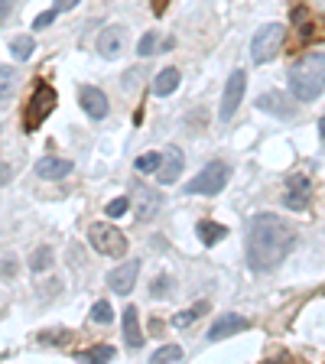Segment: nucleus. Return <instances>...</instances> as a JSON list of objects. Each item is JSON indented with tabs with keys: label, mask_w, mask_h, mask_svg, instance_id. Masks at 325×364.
Returning <instances> with one entry per match:
<instances>
[{
	"label": "nucleus",
	"mask_w": 325,
	"mask_h": 364,
	"mask_svg": "<svg viewBox=\"0 0 325 364\" xmlns=\"http://www.w3.org/2000/svg\"><path fill=\"white\" fill-rule=\"evenodd\" d=\"M296 247V228L287 224L280 215H254L247 221V238H244V254L254 273H270L287 261V254Z\"/></svg>",
	"instance_id": "nucleus-1"
},
{
	"label": "nucleus",
	"mask_w": 325,
	"mask_h": 364,
	"mask_svg": "<svg viewBox=\"0 0 325 364\" xmlns=\"http://www.w3.org/2000/svg\"><path fill=\"white\" fill-rule=\"evenodd\" d=\"M325 88V59L322 52H306L296 66L289 68V92L303 104L319 101Z\"/></svg>",
	"instance_id": "nucleus-2"
},
{
	"label": "nucleus",
	"mask_w": 325,
	"mask_h": 364,
	"mask_svg": "<svg viewBox=\"0 0 325 364\" xmlns=\"http://www.w3.org/2000/svg\"><path fill=\"white\" fill-rule=\"evenodd\" d=\"M56 104H59V94H56V88H52V85H46V82L33 85V94H29L27 108H23V131L36 133L39 127H43V121H46L49 114L56 111Z\"/></svg>",
	"instance_id": "nucleus-3"
},
{
	"label": "nucleus",
	"mask_w": 325,
	"mask_h": 364,
	"mask_svg": "<svg viewBox=\"0 0 325 364\" xmlns=\"http://www.w3.org/2000/svg\"><path fill=\"white\" fill-rule=\"evenodd\" d=\"M283 43H287V27L283 23H263L251 39V59L257 66L260 62H273L283 52Z\"/></svg>",
	"instance_id": "nucleus-4"
},
{
	"label": "nucleus",
	"mask_w": 325,
	"mask_h": 364,
	"mask_svg": "<svg viewBox=\"0 0 325 364\" xmlns=\"http://www.w3.org/2000/svg\"><path fill=\"white\" fill-rule=\"evenodd\" d=\"M228 176H231L228 163H222V159H212L208 166L198 169V176L186 182V192H189V196H218V192L228 186Z\"/></svg>",
	"instance_id": "nucleus-5"
},
{
	"label": "nucleus",
	"mask_w": 325,
	"mask_h": 364,
	"mask_svg": "<svg viewBox=\"0 0 325 364\" xmlns=\"http://www.w3.org/2000/svg\"><path fill=\"white\" fill-rule=\"evenodd\" d=\"M88 241L98 254L104 257H124L127 254V234L117 228V224H104V221H94L88 228Z\"/></svg>",
	"instance_id": "nucleus-6"
},
{
	"label": "nucleus",
	"mask_w": 325,
	"mask_h": 364,
	"mask_svg": "<svg viewBox=\"0 0 325 364\" xmlns=\"http://www.w3.org/2000/svg\"><path fill=\"white\" fill-rule=\"evenodd\" d=\"M293 29H296V39L287 43V52H296V49L309 46L312 36L322 39V27L316 23V17H312V10H309L306 3H296V7H293Z\"/></svg>",
	"instance_id": "nucleus-7"
},
{
	"label": "nucleus",
	"mask_w": 325,
	"mask_h": 364,
	"mask_svg": "<svg viewBox=\"0 0 325 364\" xmlns=\"http://www.w3.org/2000/svg\"><path fill=\"white\" fill-rule=\"evenodd\" d=\"M244 88H247V72H244V68H234V72L228 75V85H224V94H222V108H218V117H222V121H231L234 111L241 108Z\"/></svg>",
	"instance_id": "nucleus-8"
},
{
	"label": "nucleus",
	"mask_w": 325,
	"mask_h": 364,
	"mask_svg": "<svg viewBox=\"0 0 325 364\" xmlns=\"http://www.w3.org/2000/svg\"><path fill=\"white\" fill-rule=\"evenodd\" d=\"M137 277H140V261L130 257V261H124L121 267H114V270L108 273V286H111V293H117V296H130V290L137 286Z\"/></svg>",
	"instance_id": "nucleus-9"
},
{
	"label": "nucleus",
	"mask_w": 325,
	"mask_h": 364,
	"mask_svg": "<svg viewBox=\"0 0 325 364\" xmlns=\"http://www.w3.org/2000/svg\"><path fill=\"white\" fill-rule=\"evenodd\" d=\"M78 104H82V111L92 117V121H104L108 111H111V104L104 98L101 88H94V85H78Z\"/></svg>",
	"instance_id": "nucleus-10"
},
{
	"label": "nucleus",
	"mask_w": 325,
	"mask_h": 364,
	"mask_svg": "<svg viewBox=\"0 0 325 364\" xmlns=\"http://www.w3.org/2000/svg\"><path fill=\"white\" fill-rule=\"evenodd\" d=\"M309 202H312V179L309 176H289L287 179V205L293 212H306Z\"/></svg>",
	"instance_id": "nucleus-11"
},
{
	"label": "nucleus",
	"mask_w": 325,
	"mask_h": 364,
	"mask_svg": "<svg viewBox=\"0 0 325 364\" xmlns=\"http://www.w3.org/2000/svg\"><path fill=\"white\" fill-rule=\"evenodd\" d=\"M127 27H104L101 36H98V52H101L104 59H117L127 49Z\"/></svg>",
	"instance_id": "nucleus-12"
},
{
	"label": "nucleus",
	"mask_w": 325,
	"mask_h": 364,
	"mask_svg": "<svg viewBox=\"0 0 325 364\" xmlns=\"http://www.w3.org/2000/svg\"><path fill=\"white\" fill-rule=\"evenodd\" d=\"M182 153H179V147H166L163 150V163L157 166V182L159 186H173L179 176H182Z\"/></svg>",
	"instance_id": "nucleus-13"
},
{
	"label": "nucleus",
	"mask_w": 325,
	"mask_h": 364,
	"mask_svg": "<svg viewBox=\"0 0 325 364\" xmlns=\"http://www.w3.org/2000/svg\"><path fill=\"white\" fill-rule=\"evenodd\" d=\"M130 205H133L140 221H150V218H157L159 205H163V196H157V192L147 186H133V202H130Z\"/></svg>",
	"instance_id": "nucleus-14"
},
{
	"label": "nucleus",
	"mask_w": 325,
	"mask_h": 364,
	"mask_svg": "<svg viewBox=\"0 0 325 364\" xmlns=\"http://www.w3.org/2000/svg\"><path fill=\"white\" fill-rule=\"evenodd\" d=\"M247 328H251V322H247V319L228 312V316H222L212 328H208V342H222V338L238 335V332H247Z\"/></svg>",
	"instance_id": "nucleus-15"
},
{
	"label": "nucleus",
	"mask_w": 325,
	"mask_h": 364,
	"mask_svg": "<svg viewBox=\"0 0 325 364\" xmlns=\"http://www.w3.org/2000/svg\"><path fill=\"white\" fill-rule=\"evenodd\" d=\"M124 342H127V348H143V342H147V335H143V328H140V312L137 306H127L124 309Z\"/></svg>",
	"instance_id": "nucleus-16"
},
{
	"label": "nucleus",
	"mask_w": 325,
	"mask_h": 364,
	"mask_svg": "<svg viewBox=\"0 0 325 364\" xmlns=\"http://www.w3.org/2000/svg\"><path fill=\"white\" fill-rule=\"evenodd\" d=\"M75 169L72 159H59V156H46L36 163V176L39 179H65Z\"/></svg>",
	"instance_id": "nucleus-17"
},
{
	"label": "nucleus",
	"mask_w": 325,
	"mask_h": 364,
	"mask_svg": "<svg viewBox=\"0 0 325 364\" xmlns=\"http://www.w3.org/2000/svg\"><path fill=\"white\" fill-rule=\"evenodd\" d=\"M195 231H198V241H202L205 247H215L218 241L228 238V228L218 224V221H198V224H195Z\"/></svg>",
	"instance_id": "nucleus-18"
},
{
	"label": "nucleus",
	"mask_w": 325,
	"mask_h": 364,
	"mask_svg": "<svg viewBox=\"0 0 325 364\" xmlns=\"http://www.w3.org/2000/svg\"><path fill=\"white\" fill-rule=\"evenodd\" d=\"M179 88V68H163V72L153 78V94L157 98H166Z\"/></svg>",
	"instance_id": "nucleus-19"
},
{
	"label": "nucleus",
	"mask_w": 325,
	"mask_h": 364,
	"mask_svg": "<svg viewBox=\"0 0 325 364\" xmlns=\"http://www.w3.org/2000/svg\"><path fill=\"white\" fill-rule=\"evenodd\" d=\"M208 309H212V306H208L205 299H198L192 309H186V312H176V316H173V326H176V328H189L192 322H198V319H202Z\"/></svg>",
	"instance_id": "nucleus-20"
},
{
	"label": "nucleus",
	"mask_w": 325,
	"mask_h": 364,
	"mask_svg": "<svg viewBox=\"0 0 325 364\" xmlns=\"http://www.w3.org/2000/svg\"><path fill=\"white\" fill-rule=\"evenodd\" d=\"M10 52H13L17 62H27V59H33V52H36V39L33 36H13L10 39Z\"/></svg>",
	"instance_id": "nucleus-21"
},
{
	"label": "nucleus",
	"mask_w": 325,
	"mask_h": 364,
	"mask_svg": "<svg viewBox=\"0 0 325 364\" xmlns=\"http://www.w3.org/2000/svg\"><path fill=\"white\" fill-rule=\"evenodd\" d=\"M257 111H270V114H277V117H293V108H283V104H280V94H260L257 98Z\"/></svg>",
	"instance_id": "nucleus-22"
},
{
	"label": "nucleus",
	"mask_w": 325,
	"mask_h": 364,
	"mask_svg": "<svg viewBox=\"0 0 325 364\" xmlns=\"http://www.w3.org/2000/svg\"><path fill=\"white\" fill-rule=\"evenodd\" d=\"M117 358V351H114V345H92L85 348V351H78V361H114Z\"/></svg>",
	"instance_id": "nucleus-23"
},
{
	"label": "nucleus",
	"mask_w": 325,
	"mask_h": 364,
	"mask_svg": "<svg viewBox=\"0 0 325 364\" xmlns=\"http://www.w3.org/2000/svg\"><path fill=\"white\" fill-rule=\"evenodd\" d=\"M159 43H163V36L150 29V33H143V36H140L137 52H140V56H143V59H147V56H157V52H159Z\"/></svg>",
	"instance_id": "nucleus-24"
},
{
	"label": "nucleus",
	"mask_w": 325,
	"mask_h": 364,
	"mask_svg": "<svg viewBox=\"0 0 325 364\" xmlns=\"http://www.w3.org/2000/svg\"><path fill=\"white\" fill-rule=\"evenodd\" d=\"M182 348L179 345H163V348H157V351H153V358H150V361H157V364H176V361H182Z\"/></svg>",
	"instance_id": "nucleus-25"
},
{
	"label": "nucleus",
	"mask_w": 325,
	"mask_h": 364,
	"mask_svg": "<svg viewBox=\"0 0 325 364\" xmlns=\"http://www.w3.org/2000/svg\"><path fill=\"white\" fill-rule=\"evenodd\" d=\"M13 88H17V72L10 66H0V101H7Z\"/></svg>",
	"instance_id": "nucleus-26"
},
{
	"label": "nucleus",
	"mask_w": 325,
	"mask_h": 364,
	"mask_svg": "<svg viewBox=\"0 0 325 364\" xmlns=\"http://www.w3.org/2000/svg\"><path fill=\"white\" fill-rule=\"evenodd\" d=\"M159 163H163V153L153 150V153H143V156L133 159V169H137V173H157Z\"/></svg>",
	"instance_id": "nucleus-27"
},
{
	"label": "nucleus",
	"mask_w": 325,
	"mask_h": 364,
	"mask_svg": "<svg viewBox=\"0 0 325 364\" xmlns=\"http://www.w3.org/2000/svg\"><path fill=\"white\" fill-rule=\"evenodd\" d=\"M46 267H52V247H36L33 251V257H29V270H46Z\"/></svg>",
	"instance_id": "nucleus-28"
},
{
	"label": "nucleus",
	"mask_w": 325,
	"mask_h": 364,
	"mask_svg": "<svg viewBox=\"0 0 325 364\" xmlns=\"http://www.w3.org/2000/svg\"><path fill=\"white\" fill-rule=\"evenodd\" d=\"M114 319V309H111V303L108 299H98L92 306V322H98V326H108Z\"/></svg>",
	"instance_id": "nucleus-29"
},
{
	"label": "nucleus",
	"mask_w": 325,
	"mask_h": 364,
	"mask_svg": "<svg viewBox=\"0 0 325 364\" xmlns=\"http://www.w3.org/2000/svg\"><path fill=\"white\" fill-rule=\"evenodd\" d=\"M130 212V198L121 196V198H114V202H108V218H121Z\"/></svg>",
	"instance_id": "nucleus-30"
},
{
	"label": "nucleus",
	"mask_w": 325,
	"mask_h": 364,
	"mask_svg": "<svg viewBox=\"0 0 325 364\" xmlns=\"http://www.w3.org/2000/svg\"><path fill=\"white\" fill-rule=\"evenodd\" d=\"M56 17H59L56 10H46V13H39V17L33 20V29H49L52 23H56Z\"/></svg>",
	"instance_id": "nucleus-31"
},
{
	"label": "nucleus",
	"mask_w": 325,
	"mask_h": 364,
	"mask_svg": "<svg viewBox=\"0 0 325 364\" xmlns=\"http://www.w3.org/2000/svg\"><path fill=\"white\" fill-rule=\"evenodd\" d=\"M169 283H173L169 277H159V280H153V290H150V293H153V296H166V293H169Z\"/></svg>",
	"instance_id": "nucleus-32"
},
{
	"label": "nucleus",
	"mask_w": 325,
	"mask_h": 364,
	"mask_svg": "<svg viewBox=\"0 0 325 364\" xmlns=\"http://www.w3.org/2000/svg\"><path fill=\"white\" fill-rule=\"evenodd\" d=\"M43 342H56V345H62V342H68V332H43Z\"/></svg>",
	"instance_id": "nucleus-33"
},
{
	"label": "nucleus",
	"mask_w": 325,
	"mask_h": 364,
	"mask_svg": "<svg viewBox=\"0 0 325 364\" xmlns=\"http://www.w3.org/2000/svg\"><path fill=\"white\" fill-rule=\"evenodd\" d=\"M13 3H17V0H0V27L10 20V13H13Z\"/></svg>",
	"instance_id": "nucleus-34"
},
{
	"label": "nucleus",
	"mask_w": 325,
	"mask_h": 364,
	"mask_svg": "<svg viewBox=\"0 0 325 364\" xmlns=\"http://www.w3.org/2000/svg\"><path fill=\"white\" fill-rule=\"evenodd\" d=\"M78 3H82V0H56V3H52V10H56V13H65V10L78 7Z\"/></svg>",
	"instance_id": "nucleus-35"
},
{
	"label": "nucleus",
	"mask_w": 325,
	"mask_h": 364,
	"mask_svg": "<svg viewBox=\"0 0 325 364\" xmlns=\"http://www.w3.org/2000/svg\"><path fill=\"white\" fill-rule=\"evenodd\" d=\"M166 7H169V0H153V13H157V17H163Z\"/></svg>",
	"instance_id": "nucleus-36"
},
{
	"label": "nucleus",
	"mask_w": 325,
	"mask_h": 364,
	"mask_svg": "<svg viewBox=\"0 0 325 364\" xmlns=\"http://www.w3.org/2000/svg\"><path fill=\"white\" fill-rule=\"evenodd\" d=\"M10 166H0V182H10Z\"/></svg>",
	"instance_id": "nucleus-37"
}]
</instances>
